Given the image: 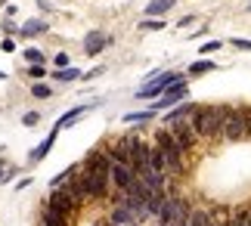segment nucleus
Here are the masks:
<instances>
[{
	"instance_id": "obj_6",
	"label": "nucleus",
	"mask_w": 251,
	"mask_h": 226,
	"mask_svg": "<svg viewBox=\"0 0 251 226\" xmlns=\"http://www.w3.org/2000/svg\"><path fill=\"white\" fill-rule=\"evenodd\" d=\"M186 214H189V204L183 199H177V195H168V204L158 214V220H161V226H183L186 223Z\"/></svg>"
},
{
	"instance_id": "obj_24",
	"label": "nucleus",
	"mask_w": 251,
	"mask_h": 226,
	"mask_svg": "<svg viewBox=\"0 0 251 226\" xmlns=\"http://www.w3.org/2000/svg\"><path fill=\"white\" fill-rule=\"evenodd\" d=\"M140 28H143V31H161V28H165V22H161V19H146Z\"/></svg>"
},
{
	"instance_id": "obj_4",
	"label": "nucleus",
	"mask_w": 251,
	"mask_h": 226,
	"mask_svg": "<svg viewBox=\"0 0 251 226\" xmlns=\"http://www.w3.org/2000/svg\"><path fill=\"white\" fill-rule=\"evenodd\" d=\"M81 189L87 195V201H96V199H105L112 189V183H109V174H102V171H90V168H81Z\"/></svg>"
},
{
	"instance_id": "obj_30",
	"label": "nucleus",
	"mask_w": 251,
	"mask_h": 226,
	"mask_svg": "<svg viewBox=\"0 0 251 226\" xmlns=\"http://www.w3.org/2000/svg\"><path fill=\"white\" fill-rule=\"evenodd\" d=\"M192 22H196V16H183V19H180V22H177V25H180V28H189Z\"/></svg>"
},
{
	"instance_id": "obj_20",
	"label": "nucleus",
	"mask_w": 251,
	"mask_h": 226,
	"mask_svg": "<svg viewBox=\"0 0 251 226\" xmlns=\"http://www.w3.org/2000/svg\"><path fill=\"white\" fill-rule=\"evenodd\" d=\"M211 68H214V62H211V59H201V62L189 65V75H192V77H199V75H208Z\"/></svg>"
},
{
	"instance_id": "obj_8",
	"label": "nucleus",
	"mask_w": 251,
	"mask_h": 226,
	"mask_svg": "<svg viewBox=\"0 0 251 226\" xmlns=\"http://www.w3.org/2000/svg\"><path fill=\"white\" fill-rule=\"evenodd\" d=\"M183 96H186V84H183V77H177V81H174L168 90L155 100V105H152V109H155V112H158V109H171V105H174V102H180Z\"/></svg>"
},
{
	"instance_id": "obj_12",
	"label": "nucleus",
	"mask_w": 251,
	"mask_h": 226,
	"mask_svg": "<svg viewBox=\"0 0 251 226\" xmlns=\"http://www.w3.org/2000/svg\"><path fill=\"white\" fill-rule=\"evenodd\" d=\"M105 44H109V37H105L102 31H90V34L84 37V53L87 56H96V53L105 50Z\"/></svg>"
},
{
	"instance_id": "obj_25",
	"label": "nucleus",
	"mask_w": 251,
	"mask_h": 226,
	"mask_svg": "<svg viewBox=\"0 0 251 226\" xmlns=\"http://www.w3.org/2000/svg\"><path fill=\"white\" fill-rule=\"evenodd\" d=\"M75 171H78V168H69V171H62V174H56V176H53V189H59V186H62L65 180H69V176H72Z\"/></svg>"
},
{
	"instance_id": "obj_29",
	"label": "nucleus",
	"mask_w": 251,
	"mask_h": 226,
	"mask_svg": "<svg viewBox=\"0 0 251 226\" xmlns=\"http://www.w3.org/2000/svg\"><path fill=\"white\" fill-rule=\"evenodd\" d=\"M53 62H56V68H69V56H65V53H56Z\"/></svg>"
},
{
	"instance_id": "obj_28",
	"label": "nucleus",
	"mask_w": 251,
	"mask_h": 226,
	"mask_svg": "<svg viewBox=\"0 0 251 226\" xmlns=\"http://www.w3.org/2000/svg\"><path fill=\"white\" fill-rule=\"evenodd\" d=\"M233 47L236 50H251V41H245V37H233Z\"/></svg>"
},
{
	"instance_id": "obj_36",
	"label": "nucleus",
	"mask_w": 251,
	"mask_h": 226,
	"mask_svg": "<svg viewBox=\"0 0 251 226\" xmlns=\"http://www.w3.org/2000/svg\"><path fill=\"white\" fill-rule=\"evenodd\" d=\"M229 226H233V223H229Z\"/></svg>"
},
{
	"instance_id": "obj_17",
	"label": "nucleus",
	"mask_w": 251,
	"mask_h": 226,
	"mask_svg": "<svg viewBox=\"0 0 251 226\" xmlns=\"http://www.w3.org/2000/svg\"><path fill=\"white\" fill-rule=\"evenodd\" d=\"M56 133H59V130L53 127V133L47 136V140H44V143H41V146H37V149L31 152V161H41V158H47V152H50V149H53V143H56Z\"/></svg>"
},
{
	"instance_id": "obj_22",
	"label": "nucleus",
	"mask_w": 251,
	"mask_h": 226,
	"mask_svg": "<svg viewBox=\"0 0 251 226\" xmlns=\"http://www.w3.org/2000/svg\"><path fill=\"white\" fill-rule=\"evenodd\" d=\"M25 59H28V65H44V53L34 50V47H28V50H25Z\"/></svg>"
},
{
	"instance_id": "obj_5",
	"label": "nucleus",
	"mask_w": 251,
	"mask_h": 226,
	"mask_svg": "<svg viewBox=\"0 0 251 226\" xmlns=\"http://www.w3.org/2000/svg\"><path fill=\"white\" fill-rule=\"evenodd\" d=\"M133 180H137V171H133L130 164H124V161H118V158L112 155V164H109V183H112L118 192H127L130 186H133Z\"/></svg>"
},
{
	"instance_id": "obj_27",
	"label": "nucleus",
	"mask_w": 251,
	"mask_h": 226,
	"mask_svg": "<svg viewBox=\"0 0 251 226\" xmlns=\"http://www.w3.org/2000/svg\"><path fill=\"white\" fill-rule=\"evenodd\" d=\"M217 50H220L217 41H205V44H201V53H205V56H208V53H217Z\"/></svg>"
},
{
	"instance_id": "obj_10",
	"label": "nucleus",
	"mask_w": 251,
	"mask_h": 226,
	"mask_svg": "<svg viewBox=\"0 0 251 226\" xmlns=\"http://www.w3.org/2000/svg\"><path fill=\"white\" fill-rule=\"evenodd\" d=\"M130 223H140L137 220V214H133L127 204H115V208L109 211V226H130Z\"/></svg>"
},
{
	"instance_id": "obj_7",
	"label": "nucleus",
	"mask_w": 251,
	"mask_h": 226,
	"mask_svg": "<svg viewBox=\"0 0 251 226\" xmlns=\"http://www.w3.org/2000/svg\"><path fill=\"white\" fill-rule=\"evenodd\" d=\"M177 72H161V75H155V77H152V81L146 84V87H140V90H137V96H140V100H158V96L161 93H165L168 90V87L174 84V81H177Z\"/></svg>"
},
{
	"instance_id": "obj_33",
	"label": "nucleus",
	"mask_w": 251,
	"mask_h": 226,
	"mask_svg": "<svg viewBox=\"0 0 251 226\" xmlns=\"http://www.w3.org/2000/svg\"><path fill=\"white\" fill-rule=\"evenodd\" d=\"M0 180H3V164H0Z\"/></svg>"
},
{
	"instance_id": "obj_11",
	"label": "nucleus",
	"mask_w": 251,
	"mask_h": 226,
	"mask_svg": "<svg viewBox=\"0 0 251 226\" xmlns=\"http://www.w3.org/2000/svg\"><path fill=\"white\" fill-rule=\"evenodd\" d=\"M183 226H217V220H214V214H211L208 208H189Z\"/></svg>"
},
{
	"instance_id": "obj_14",
	"label": "nucleus",
	"mask_w": 251,
	"mask_h": 226,
	"mask_svg": "<svg viewBox=\"0 0 251 226\" xmlns=\"http://www.w3.org/2000/svg\"><path fill=\"white\" fill-rule=\"evenodd\" d=\"M44 31H47L44 19H31V22H25L22 28H19V34H22V37H37V34H44Z\"/></svg>"
},
{
	"instance_id": "obj_2",
	"label": "nucleus",
	"mask_w": 251,
	"mask_h": 226,
	"mask_svg": "<svg viewBox=\"0 0 251 226\" xmlns=\"http://www.w3.org/2000/svg\"><path fill=\"white\" fill-rule=\"evenodd\" d=\"M220 127H224V105H199V112H196L199 140H217Z\"/></svg>"
},
{
	"instance_id": "obj_19",
	"label": "nucleus",
	"mask_w": 251,
	"mask_h": 226,
	"mask_svg": "<svg viewBox=\"0 0 251 226\" xmlns=\"http://www.w3.org/2000/svg\"><path fill=\"white\" fill-rule=\"evenodd\" d=\"M53 77H56L59 84H65V81H78V77H81V72H78V68H56V72H53Z\"/></svg>"
},
{
	"instance_id": "obj_32",
	"label": "nucleus",
	"mask_w": 251,
	"mask_h": 226,
	"mask_svg": "<svg viewBox=\"0 0 251 226\" xmlns=\"http://www.w3.org/2000/svg\"><path fill=\"white\" fill-rule=\"evenodd\" d=\"M31 77H44V65H31Z\"/></svg>"
},
{
	"instance_id": "obj_23",
	"label": "nucleus",
	"mask_w": 251,
	"mask_h": 226,
	"mask_svg": "<svg viewBox=\"0 0 251 226\" xmlns=\"http://www.w3.org/2000/svg\"><path fill=\"white\" fill-rule=\"evenodd\" d=\"M31 93L37 96V100H47V96L53 93V87H47V84H31Z\"/></svg>"
},
{
	"instance_id": "obj_18",
	"label": "nucleus",
	"mask_w": 251,
	"mask_h": 226,
	"mask_svg": "<svg viewBox=\"0 0 251 226\" xmlns=\"http://www.w3.org/2000/svg\"><path fill=\"white\" fill-rule=\"evenodd\" d=\"M69 220H72V217H65V214L47 208V211H44V223H41V226H69Z\"/></svg>"
},
{
	"instance_id": "obj_35",
	"label": "nucleus",
	"mask_w": 251,
	"mask_h": 226,
	"mask_svg": "<svg viewBox=\"0 0 251 226\" xmlns=\"http://www.w3.org/2000/svg\"><path fill=\"white\" fill-rule=\"evenodd\" d=\"M130 226H140V223H130Z\"/></svg>"
},
{
	"instance_id": "obj_34",
	"label": "nucleus",
	"mask_w": 251,
	"mask_h": 226,
	"mask_svg": "<svg viewBox=\"0 0 251 226\" xmlns=\"http://www.w3.org/2000/svg\"><path fill=\"white\" fill-rule=\"evenodd\" d=\"M0 81H3V72H0Z\"/></svg>"
},
{
	"instance_id": "obj_9",
	"label": "nucleus",
	"mask_w": 251,
	"mask_h": 226,
	"mask_svg": "<svg viewBox=\"0 0 251 226\" xmlns=\"http://www.w3.org/2000/svg\"><path fill=\"white\" fill-rule=\"evenodd\" d=\"M47 208L50 211H59V214H65V217H72L75 211H78V204H75L69 195H65V189H53V195H50V201H47Z\"/></svg>"
},
{
	"instance_id": "obj_13",
	"label": "nucleus",
	"mask_w": 251,
	"mask_h": 226,
	"mask_svg": "<svg viewBox=\"0 0 251 226\" xmlns=\"http://www.w3.org/2000/svg\"><path fill=\"white\" fill-rule=\"evenodd\" d=\"M87 112H90V105H78V109H72V112H65L59 121H56V130H62V127H69V124H75L78 118H84Z\"/></svg>"
},
{
	"instance_id": "obj_31",
	"label": "nucleus",
	"mask_w": 251,
	"mask_h": 226,
	"mask_svg": "<svg viewBox=\"0 0 251 226\" xmlns=\"http://www.w3.org/2000/svg\"><path fill=\"white\" fill-rule=\"evenodd\" d=\"M0 47H3L6 53H13V47H16V44H13V37H3V44H0Z\"/></svg>"
},
{
	"instance_id": "obj_15",
	"label": "nucleus",
	"mask_w": 251,
	"mask_h": 226,
	"mask_svg": "<svg viewBox=\"0 0 251 226\" xmlns=\"http://www.w3.org/2000/svg\"><path fill=\"white\" fill-rule=\"evenodd\" d=\"M196 112H199V102H183L180 109H174V112H168V115H165V124L177 121V118H186V115H196Z\"/></svg>"
},
{
	"instance_id": "obj_16",
	"label": "nucleus",
	"mask_w": 251,
	"mask_h": 226,
	"mask_svg": "<svg viewBox=\"0 0 251 226\" xmlns=\"http://www.w3.org/2000/svg\"><path fill=\"white\" fill-rule=\"evenodd\" d=\"M171 6H174V0H152V3L143 9V13H146L149 19H158V16H165Z\"/></svg>"
},
{
	"instance_id": "obj_21",
	"label": "nucleus",
	"mask_w": 251,
	"mask_h": 226,
	"mask_svg": "<svg viewBox=\"0 0 251 226\" xmlns=\"http://www.w3.org/2000/svg\"><path fill=\"white\" fill-rule=\"evenodd\" d=\"M152 115H155V109H146V112H130L127 118H124V121H127V124H137V121H149Z\"/></svg>"
},
{
	"instance_id": "obj_26",
	"label": "nucleus",
	"mask_w": 251,
	"mask_h": 226,
	"mask_svg": "<svg viewBox=\"0 0 251 226\" xmlns=\"http://www.w3.org/2000/svg\"><path fill=\"white\" fill-rule=\"evenodd\" d=\"M37 121H41V115H37V112H28V115H22V124H25V127H34Z\"/></svg>"
},
{
	"instance_id": "obj_1",
	"label": "nucleus",
	"mask_w": 251,
	"mask_h": 226,
	"mask_svg": "<svg viewBox=\"0 0 251 226\" xmlns=\"http://www.w3.org/2000/svg\"><path fill=\"white\" fill-rule=\"evenodd\" d=\"M220 136L226 143H239L251 136V121H248V109L245 105H224V127H220Z\"/></svg>"
},
{
	"instance_id": "obj_3",
	"label": "nucleus",
	"mask_w": 251,
	"mask_h": 226,
	"mask_svg": "<svg viewBox=\"0 0 251 226\" xmlns=\"http://www.w3.org/2000/svg\"><path fill=\"white\" fill-rule=\"evenodd\" d=\"M168 130L174 136V143H177V149L183 155H189L192 149L199 146V133H196V115H186V118H177V121L168 124Z\"/></svg>"
}]
</instances>
